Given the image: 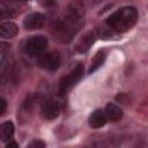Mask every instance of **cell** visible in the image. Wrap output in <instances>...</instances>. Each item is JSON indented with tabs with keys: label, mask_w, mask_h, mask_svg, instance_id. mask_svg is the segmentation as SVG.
Here are the masks:
<instances>
[{
	"label": "cell",
	"mask_w": 148,
	"mask_h": 148,
	"mask_svg": "<svg viewBox=\"0 0 148 148\" xmlns=\"http://www.w3.org/2000/svg\"><path fill=\"white\" fill-rule=\"evenodd\" d=\"M84 23V7L79 0L71 2L53 25V35L61 43H68Z\"/></svg>",
	"instance_id": "obj_1"
},
{
	"label": "cell",
	"mask_w": 148,
	"mask_h": 148,
	"mask_svg": "<svg viewBox=\"0 0 148 148\" xmlns=\"http://www.w3.org/2000/svg\"><path fill=\"white\" fill-rule=\"evenodd\" d=\"M136 20L138 10L132 6H126L111 14L106 18V24L118 32H126L133 28V25L136 23Z\"/></svg>",
	"instance_id": "obj_2"
},
{
	"label": "cell",
	"mask_w": 148,
	"mask_h": 148,
	"mask_svg": "<svg viewBox=\"0 0 148 148\" xmlns=\"http://www.w3.org/2000/svg\"><path fill=\"white\" fill-rule=\"evenodd\" d=\"M83 75V66L81 64H77L65 77H62V80L60 81V86H59V92L61 95H65Z\"/></svg>",
	"instance_id": "obj_3"
},
{
	"label": "cell",
	"mask_w": 148,
	"mask_h": 148,
	"mask_svg": "<svg viewBox=\"0 0 148 148\" xmlns=\"http://www.w3.org/2000/svg\"><path fill=\"white\" fill-rule=\"evenodd\" d=\"M47 46V38L39 35L30 37L24 45V50L30 56H39L46 50Z\"/></svg>",
	"instance_id": "obj_4"
},
{
	"label": "cell",
	"mask_w": 148,
	"mask_h": 148,
	"mask_svg": "<svg viewBox=\"0 0 148 148\" xmlns=\"http://www.w3.org/2000/svg\"><path fill=\"white\" fill-rule=\"evenodd\" d=\"M60 65V57L57 51H51L46 54H44L39 59V66L46 71L53 72L56 71Z\"/></svg>",
	"instance_id": "obj_5"
},
{
	"label": "cell",
	"mask_w": 148,
	"mask_h": 148,
	"mask_svg": "<svg viewBox=\"0 0 148 148\" xmlns=\"http://www.w3.org/2000/svg\"><path fill=\"white\" fill-rule=\"evenodd\" d=\"M95 38H96L95 31H92V30L87 31L86 34H83V35L77 39V42H76V44H75V46H74L75 50H76L77 52H80V53L87 52V51L90 49V46L94 44Z\"/></svg>",
	"instance_id": "obj_6"
},
{
	"label": "cell",
	"mask_w": 148,
	"mask_h": 148,
	"mask_svg": "<svg viewBox=\"0 0 148 148\" xmlns=\"http://www.w3.org/2000/svg\"><path fill=\"white\" fill-rule=\"evenodd\" d=\"M45 23V17L40 13H32L25 16L23 21V25L28 30H35V29H40Z\"/></svg>",
	"instance_id": "obj_7"
},
{
	"label": "cell",
	"mask_w": 148,
	"mask_h": 148,
	"mask_svg": "<svg viewBox=\"0 0 148 148\" xmlns=\"http://www.w3.org/2000/svg\"><path fill=\"white\" fill-rule=\"evenodd\" d=\"M42 112L46 119H54L58 117L60 112V106L57 101H54L53 98H49L43 103Z\"/></svg>",
	"instance_id": "obj_8"
},
{
	"label": "cell",
	"mask_w": 148,
	"mask_h": 148,
	"mask_svg": "<svg viewBox=\"0 0 148 148\" xmlns=\"http://www.w3.org/2000/svg\"><path fill=\"white\" fill-rule=\"evenodd\" d=\"M106 119H108V117H106V114H105L104 111L96 110L89 117V125L92 128H99V127H102V126L105 125Z\"/></svg>",
	"instance_id": "obj_9"
},
{
	"label": "cell",
	"mask_w": 148,
	"mask_h": 148,
	"mask_svg": "<svg viewBox=\"0 0 148 148\" xmlns=\"http://www.w3.org/2000/svg\"><path fill=\"white\" fill-rule=\"evenodd\" d=\"M18 28L14 22H3L0 24V37L13 38L17 35Z\"/></svg>",
	"instance_id": "obj_10"
},
{
	"label": "cell",
	"mask_w": 148,
	"mask_h": 148,
	"mask_svg": "<svg viewBox=\"0 0 148 148\" xmlns=\"http://www.w3.org/2000/svg\"><path fill=\"white\" fill-rule=\"evenodd\" d=\"M105 114L106 117L112 121H118L123 117V111L120 108H118L113 103H109L105 108Z\"/></svg>",
	"instance_id": "obj_11"
},
{
	"label": "cell",
	"mask_w": 148,
	"mask_h": 148,
	"mask_svg": "<svg viewBox=\"0 0 148 148\" xmlns=\"http://www.w3.org/2000/svg\"><path fill=\"white\" fill-rule=\"evenodd\" d=\"M14 134V124L12 121H5L0 125V140L8 141Z\"/></svg>",
	"instance_id": "obj_12"
},
{
	"label": "cell",
	"mask_w": 148,
	"mask_h": 148,
	"mask_svg": "<svg viewBox=\"0 0 148 148\" xmlns=\"http://www.w3.org/2000/svg\"><path fill=\"white\" fill-rule=\"evenodd\" d=\"M10 68H12V64L9 62V60L7 58H5L0 65V86L5 84V82L8 80Z\"/></svg>",
	"instance_id": "obj_13"
},
{
	"label": "cell",
	"mask_w": 148,
	"mask_h": 148,
	"mask_svg": "<svg viewBox=\"0 0 148 148\" xmlns=\"http://www.w3.org/2000/svg\"><path fill=\"white\" fill-rule=\"evenodd\" d=\"M104 60H105V52L104 51H98L95 54L94 59L91 60V65H90V68H89V74L97 71L104 64Z\"/></svg>",
	"instance_id": "obj_14"
},
{
	"label": "cell",
	"mask_w": 148,
	"mask_h": 148,
	"mask_svg": "<svg viewBox=\"0 0 148 148\" xmlns=\"http://www.w3.org/2000/svg\"><path fill=\"white\" fill-rule=\"evenodd\" d=\"M95 34H96L99 38H103V39H108V38H110V37L112 36L111 31L108 30V28H103V27L97 28L96 31H95Z\"/></svg>",
	"instance_id": "obj_15"
},
{
	"label": "cell",
	"mask_w": 148,
	"mask_h": 148,
	"mask_svg": "<svg viewBox=\"0 0 148 148\" xmlns=\"http://www.w3.org/2000/svg\"><path fill=\"white\" fill-rule=\"evenodd\" d=\"M28 147H29V148H44V147H45V143H44L43 141L35 140V141H32L31 143H29Z\"/></svg>",
	"instance_id": "obj_16"
},
{
	"label": "cell",
	"mask_w": 148,
	"mask_h": 148,
	"mask_svg": "<svg viewBox=\"0 0 148 148\" xmlns=\"http://www.w3.org/2000/svg\"><path fill=\"white\" fill-rule=\"evenodd\" d=\"M10 47V44L5 43V42H0V53H5L6 51H8Z\"/></svg>",
	"instance_id": "obj_17"
},
{
	"label": "cell",
	"mask_w": 148,
	"mask_h": 148,
	"mask_svg": "<svg viewBox=\"0 0 148 148\" xmlns=\"http://www.w3.org/2000/svg\"><path fill=\"white\" fill-rule=\"evenodd\" d=\"M6 108H7V102L0 97V116L3 114V112L6 111Z\"/></svg>",
	"instance_id": "obj_18"
},
{
	"label": "cell",
	"mask_w": 148,
	"mask_h": 148,
	"mask_svg": "<svg viewBox=\"0 0 148 148\" xmlns=\"http://www.w3.org/2000/svg\"><path fill=\"white\" fill-rule=\"evenodd\" d=\"M18 145L16 142H8L7 143V148H17Z\"/></svg>",
	"instance_id": "obj_19"
},
{
	"label": "cell",
	"mask_w": 148,
	"mask_h": 148,
	"mask_svg": "<svg viewBox=\"0 0 148 148\" xmlns=\"http://www.w3.org/2000/svg\"><path fill=\"white\" fill-rule=\"evenodd\" d=\"M102 0H88V2L90 3V5H97V3H99Z\"/></svg>",
	"instance_id": "obj_20"
},
{
	"label": "cell",
	"mask_w": 148,
	"mask_h": 148,
	"mask_svg": "<svg viewBox=\"0 0 148 148\" xmlns=\"http://www.w3.org/2000/svg\"><path fill=\"white\" fill-rule=\"evenodd\" d=\"M3 16H5V13H3V10H2V9H0V20H1Z\"/></svg>",
	"instance_id": "obj_21"
},
{
	"label": "cell",
	"mask_w": 148,
	"mask_h": 148,
	"mask_svg": "<svg viewBox=\"0 0 148 148\" xmlns=\"http://www.w3.org/2000/svg\"><path fill=\"white\" fill-rule=\"evenodd\" d=\"M22 1H23V0H22Z\"/></svg>",
	"instance_id": "obj_22"
}]
</instances>
